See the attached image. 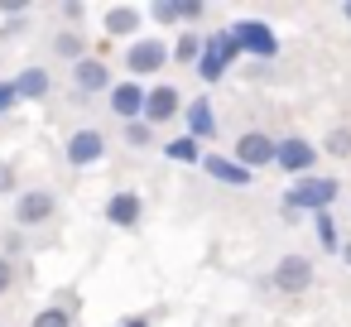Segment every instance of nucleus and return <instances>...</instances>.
Instances as JSON below:
<instances>
[{
	"label": "nucleus",
	"instance_id": "0eeeda50",
	"mask_svg": "<svg viewBox=\"0 0 351 327\" xmlns=\"http://www.w3.org/2000/svg\"><path fill=\"white\" fill-rule=\"evenodd\" d=\"M63 159L73 164V169H92V164H101L106 159V135L101 130H73L68 135V145H63Z\"/></svg>",
	"mask_w": 351,
	"mask_h": 327
},
{
	"label": "nucleus",
	"instance_id": "a878e982",
	"mask_svg": "<svg viewBox=\"0 0 351 327\" xmlns=\"http://www.w3.org/2000/svg\"><path fill=\"white\" fill-rule=\"evenodd\" d=\"M15 289V260H5V255H0V298H5Z\"/></svg>",
	"mask_w": 351,
	"mask_h": 327
},
{
	"label": "nucleus",
	"instance_id": "7ed1b4c3",
	"mask_svg": "<svg viewBox=\"0 0 351 327\" xmlns=\"http://www.w3.org/2000/svg\"><path fill=\"white\" fill-rule=\"evenodd\" d=\"M236 53H241V49H236L231 29H221V34H202V58H197V77H202V82H221V73H226V63H231Z\"/></svg>",
	"mask_w": 351,
	"mask_h": 327
},
{
	"label": "nucleus",
	"instance_id": "2eb2a0df",
	"mask_svg": "<svg viewBox=\"0 0 351 327\" xmlns=\"http://www.w3.org/2000/svg\"><path fill=\"white\" fill-rule=\"evenodd\" d=\"M140 20H145L140 5H111V10L101 15V29H106L111 39H130V34H140Z\"/></svg>",
	"mask_w": 351,
	"mask_h": 327
},
{
	"label": "nucleus",
	"instance_id": "9b49d317",
	"mask_svg": "<svg viewBox=\"0 0 351 327\" xmlns=\"http://www.w3.org/2000/svg\"><path fill=\"white\" fill-rule=\"evenodd\" d=\"M73 87H77L82 97H101V92H111V68L87 53L82 63H73Z\"/></svg>",
	"mask_w": 351,
	"mask_h": 327
},
{
	"label": "nucleus",
	"instance_id": "7c9ffc66",
	"mask_svg": "<svg viewBox=\"0 0 351 327\" xmlns=\"http://www.w3.org/2000/svg\"><path fill=\"white\" fill-rule=\"evenodd\" d=\"M116 327H149V317H145V313H135V317H125V322H116Z\"/></svg>",
	"mask_w": 351,
	"mask_h": 327
},
{
	"label": "nucleus",
	"instance_id": "6ab92c4d",
	"mask_svg": "<svg viewBox=\"0 0 351 327\" xmlns=\"http://www.w3.org/2000/svg\"><path fill=\"white\" fill-rule=\"evenodd\" d=\"M164 154H169L173 164H202V145H197L193 135H178V140H169V145H164Z\"/></svg>",
	"mask_w": 351,
	"mask_h": 327
},
{
	"label": "nucleus",
	"instance_id": "f8f14e48",
	"mask_svg": "<svg viewBox=\"0 0 351 327\" xmlns=\"http://www.w3.org/2000/svg\"><path fill=\"white\" fill-rule=\"evenodd\" d=\"M106 97H111V116H121L125 125L145 116V87H140V82H130V77H125V82H111Z\"/></svg>",
	"mask_w": 351,
	"mask_h": 327
},
{
	"label": "nucleus",
	"instance_id": "423d86ee",
	"mask_svg": "<svg viewBox=\"0 0 351 327\" xmlns=\"http://www.w3.org/2000/svg\"><path fill=\"white\" fill-rule=\"evenodd\" d=\"M58 217V197L49 188H25L15 197V226H44Z\"/></svg>",
	"mask_w": 351,
	"mask_h": 327
},
{
	"label": "nucleus",
	"instance_id": "bb28decb",
	"mask_svg": "<svg viewBox=\"0 0 351 327\" xmlns=\"http://www.w3.org/2000/svg\"><path fill=\"white\" fill-rule=\"evenodd\" d=\"M20 106V97H15V82H0V116H10Z\"/></svg>",
	"mask_w": 351,
	"mask_h": 327
},
{
	"label": "nucleus",
	"instance_id": "a211bd4d",
	"mask_svg": "<svg viewBox=\"0 0 351 327\" xmlns=\"http://www.w3.org/2000/svg\"><path fill=\"white\" fill-rule=\"evenodd\" d=\"M53 53H58V58H68V63H82V58H87V34L63 29V34L53 39Z\"/></svg>",
	"mask_w": 351,
	"mask_h": 327
},
{
	"label": "nucleus",
	"instance_id": "473e14b6",
	"mask_svg": "<svg viewBox=\"0 0 351 327\" xmlns=\"http://www.w3.org/2000/svg\"><path fill=\"white\" fill-rule=\"evenodd\" d=\"M341 15H346V20H351V5H341Z\"/></svg>",
	"mask_w": 351,
	"mask_h": 327
},
{
	"label": "nucleus",
	"instance_id": "c756f323",
	"mask_svg": "<svg viewBox=\"0 0 351 327\" xmlns=\"http://www.w3.org/2000/svg\"><path fill=\"white\" fill-rule=\"evenodd\" d=\"M0 193H15V169L0 164Z\"/></svg>",
	"mask_w": 351,
	"mask_h": 327
},
{
	"label": "nucleus",
	"instance_id": "c85d7f7f",
	"mask_svg": "<svg viewBox=\"0 0 351 327\" xmlns=\"http://www.w3.org/2000/svg\"><path fill=\"white\" fill-rule=\"evenodd\" d=\"M20 245H25V236H20V231H5V250H0V255H5V260H10V255H15Z\"/></svg>",
	"mask_w": 351,
	"mask_h": 327
},
{
	"label": "nucleus",
	"instance_id": "4be33fe9",
	"mask_svg": "<svg viewBox=\"0 0 351 327\" xmlns=\"http://www.w3.org/2000/svg\"><path fill=\"white\" fill-rule=\"evenodd\" d=\"M322 154H332V159H351V125H337V130H327V140H322Z\"/></svg>",
	"mask_w": 351,
	"mask_h": 327
},
{
	"label": "nucleus",
	"instance_id": "412c9836",
	"mask_svg": "<svg viewBox=\"0 0 351 327\" xmlns=\"http://www.w3.org/2000/svg\"><path fill=\"white\" fill-rule=\"evenodd\" d=\"M313 231H317V245H322V250H341V236H337L332 212H317V217H313Z\"/></svg>",
	"mask_w": 351,
	"mask_h": 327
},
{
	"label": "nucleus",
	"instance_id": "20e7f679",
	"mask_svg": "<svg viewBox=\"0 0 351 327\" xmlns=\"http://www.w3.org/2000/svg\"><path fill=\"white\" fill-rule=\"evenodd\" d=\"M173 116H183V92L173 87V82H154V87H145V125H169Z\"/></svg>",
	"mask_w": 351,
	"mask_h": 327
},
{
	"label": "nucleus",
	"instance_id": "f3484780",
	"mask_svg": "<svg viewBox=\"0 0 351 327\" xmlns=\"http://www.w3.org/2000/svg\"><path fill=\"white\" fill-rule=\"evenodd\" d=\"M10 82H15V97H20V101H44V97H49V87H53L49 68H20Z\"/></svg>",
	"mask_w": 351,
	"mask_h": 327
},
{
	"label": "nucleus",
	"instance_id": "1a4fd4ad",
	"mask_svg": "<svg viewBox=\"0 0 351 327\" xmlns=\"http://www.w3.org/2000/svg\"><path fill=\"white\" fill-rule=\"evenodd\" d=\"M274 164H279L284 173H308V169L317 164V145L303 140V135H284V140L274 145Z\"/></svg>",
	"mask_w": 351,
	"mask_h": 327
},
{
	"label": "nucleus",
	"instance_id": "b1692460",
	"mask_svg": "<svg viewBox=\"0 0 351 327\" xmlns=\"http://www.w3.org/2000/svg\"><path fill=\"white\" fill-rule=\"evenodd\" d=\"M173 58H178V63H197V58H202V34H183V39L173 44Z\"/></svg>",
	"mask_w": 351,
	"mask_h": 327
},
{
	"label": "nucleus",
	"instance_id": "dca6fc26",
	"mask_svg": "<svg viewBox=\"0 0 351 327\" xmlns=\"http://www.w3.org/2000/svg\"><path fill=\"white\" fill-rule=\"evenodd\" d=\"M183 121H188V135H193L197 145L217 135V111H212V101H207V97L188 101V106H183Z\"/></svg>",
	"mask_w": 351,
	"mask_h": 327
},
{
	"label": "nucleus",
	"instance_id": "9d476101",
	"mask_svg": "<svg viewBox=\"0 0 351 327\" xmlns=\"http://www.w3.org/2000/svg\"><path fill=\"white\" fill-rule=\"evenodd\" d=\"M274 289L279 293H308L313 289V260L308 255H284L274 265Z\"/></svg>",
	"mask_w": 351,
	"mask_h": 327
},
{
	"label": "nucleus",
	"instance_id": "4468645a",
	"mask_svg": "<svg viewBox=\"0 0 351 327\" xmlns=\"http://www.w3.org/2000/svg\"><path fill=\"white\" fill-rule=\"evenodd\" d=\"M202 173H207V178H217V183H226V188H250V178H255L250 169H241L236 159H226V154H212V149L202 154Z\"/></svg>",
	"mask_w": 351,
	"mask_h": 327
},
{
	"label": "nucleus",
	"instance_id": "39448f33",
	"mask_svg": "<svg viewBox=\"0 0 351 327\" xmlns=\"http://www.w3.org/2000/svg\"><path fill=\"white\" fill-rule=\"evenodd\" d=\"M274 135H265V130H245V135H236V145H231V159L241 164V169H269L274 164Z\"/></svg>",
	"mask_w": 351,
	"mask_h": 327
},
{
	"label": "nucleus",
	"instance_id": "6e6552de",
	"mask_svg": "<svg viewBox=\"0 0 351 327\" xmlns=\"http://www.w3.org/2000/svg\"><path fill=\"white\" fill-rule=\"evenodd\" d=\"M231 39H236L241 53H255V58H274V53H279V39H274L269 25H260V20H241V25H231Z\"/></svg>",
	"mask_w": 351,
	"mask_h": 327
},
{
	"label": "nucleus",
	"instance_id": "5701e85b",
	"mask_svg": "<svg viewBox=\"0 0 351 327\" xmlns=\"http://www.w3.org/2000/svg\"><path fill=\"white\" fill-rule=\"evenodd\" d=\"M149 15L169 29V25H183V0H159V5H149Z\"/></svg>",
	"mask_w": 351,
	"mask_h": 327
},
{
	"label": "nucleus",
	"instance_id": "aec40b11",
	"mask_svg": "<svg viewBox=\"0 0 351 327\" xmlns=\"http://www.w3.org/2000/svg\"><path fill=\"white\" fill-rule=\"evenodd\" d=\"M73 308H63V303H49V308H39L34 317H29V327H73Z\"/></svg>",
	"mask_w": 351,
	"mask_h": 327
},
{
	"label": "nucleus",
	"instance_id": "2f4dec72",
	"mask_svg": "<svg viewBox=\"0 0 351 327\" xmlns=\"http://www.w3.org/2000/svg\"><path fill=\"white\" fill-rule=\"evenodd\" d=\"M337 255H341V265L351 269V241H341V250H337Z\"/></svg>",
	"mask_w": 351,
	"mask_h": 327
},
{
	"label": "nucleus",
	"instance_id": "f03ea898",
	"mask_svg": "<svg viewBox=\"0 0 351 327\" xmlns=\"http://www.w3.org/2000/svg\"><path fill=\"white\" fill-rule=\"evenodd\" d=\"M164 68H169V44H164L159 34L130 39V49H125V73H130V82H140V77H149V73H164Z\"/></svg>",
	"mask_w": 351,
	"mask_h": 327
},
{
	"label": "nucleus",
	"instance_id": "393cba45",
	"mask_svg": "<svg viewBox=\"0 0 351 327\" xmlns=\"http://www.w3.org/2000/svg\"><path fill=\"white\" fill-rule=\"evenodd\" d=\"M149 140H154V125H145V121H130V125H125V145H130V149H145Z\"/></svg>",
	"mask_w": 351,
	"mask_h": 327
},
{
	"label": "nucleus",
	"instance_id": "cd10ccee",
	"mask_svg": "<svg viewBox=\"0 0 351 327\" xmlns=\"http://www.w3.org/2000/svg\"><path fill=\"white\" fill-rule=\"evenodd\" d=\"M58 15H63V20H73V25H77V20H82V15H87V5H82V0H68V5H58Z\"/></svg>",
	"mask_w": 351,
	"mask_h": 327
},
{
	"label": "nucleus",
	"instance_id": "f257e3e1",
	"mask_svg": "<svg viewBox=\"0 0 351 327\" xmlns=\"http://www.w3.org/2000/svg\"><path fill=\"white\" fill-rule=\"evenodd\" d=\"M337 193H341V183L337 178H303L298 188H289L284 193V202H279V212L284 217H293V212H327L332 202H337Z\"/></svg>",
	"mask_w": 351,
	"mask_h": 327
},
{
	"label": "nucleus",
	"instance_id": "ddd939ff",
	"mask_svg": "<svg viewBox=\"0 0 351 327\" xmlns=\"http://www.w3.org/2000/svg\"><path fill=\"white\" fill-rule=\"evenodd\" d=\"M140 217H145V202H140V193L121 188V193H111V197H106V221H111V226H121V231H135V226H140Z\"/></svg>",
	"mask_w": 351,
	"mask_h": 327
}]
</instances>
